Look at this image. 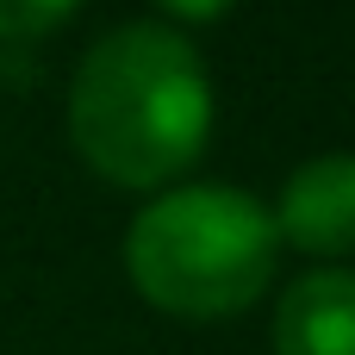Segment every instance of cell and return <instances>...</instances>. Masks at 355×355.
Wrapping results in <instances>:
<instances>
[{"mask_svg": "<svg viewBox=\"0 0 355 355\" xmlns=\"http://www.w3.org/2000/svg\"><path fill=\"white\" fill-rule=\"evenodd\" d=\"M212 131V81L200 50L162 25L106 31L69 87V137L112 187L175 181Z\"/></svg>", "mask_w": 355, "mask_h": 355, "instance_id": "6da1fadb", "label": "cell"}, {"mask_svg": "<svg viewBox=\"0 0 355 355\" xmlns=\"http://www.w3.org/2000/svg\"><path fill=\"white\" fill-rule=\"evenodd\" d=\"M275 218L243 187H168L125 231L131 287L168 318H237L275 281Z\"/></svg>", "mask_w": 355, "mask_h": 355, "instance_id": "7a4b0ae2", "label": "cell"}, {"mask_svg": "<svg viewBox=\"0 0 355 355\" xmlns=\"http://www.w3.org/2000/svg\"><path fill=\"white\" fill-rule=\"evenodd\" d=\"M275 237L306 256H355V156H312L275 200Z\"/></svg>", "mask_w": 355, "mask_h": 355, "instance_id": "3957f363", "label": "cell"}, {"mask_svg": "<svg viewBox=\"0 0 355 355\" xmlns=\"http://www.w3.org/2000/svg\"><path fill=\"white\" fill-rule=\"evenodd\" d=\"M275 355H355V268H312L281 293Z\"/></svg>", "mask_w": 355, "mask_h": 355, "instance_id": "277c9868", "label": "cell"}, {"mask_svg": "<svg viewBox=\"0 0 355 355\" xmlns=\"http://www.w3.org/2000/svg\"><path fill=\"white\" fill-rule=\"evenodd\" d=\"M81 0H0V31L6 37H37L56 19H69Z\"/></svg>", "mask_w": 355, "mask_h": 355, "instance_id": "5b68a950", "label": "cell"}, {"mask_svg": "<svg viewBox=\"0 0 355 355\" xmlns=\"http://www.w3.org/2000/svg\"><path fill=\"white\" fill-rule=\"evenodd\" d=\"M156 6H168L175 19H218L231 0H156Z\"/></svg>", "mask_w": 355, "mask_h": 355, "instance_id": "8992f818", "label": "cell"}]
</instances>
